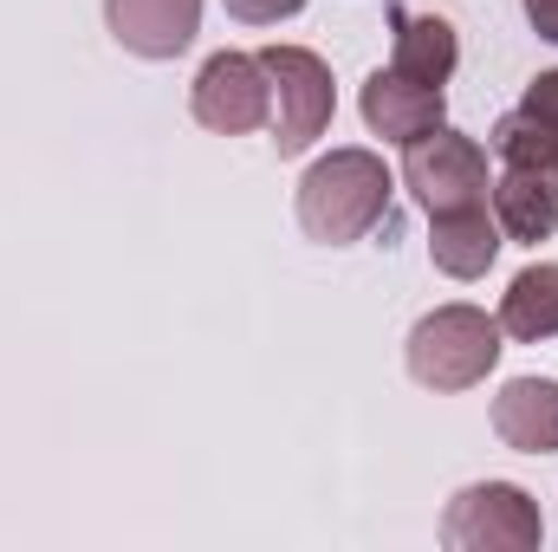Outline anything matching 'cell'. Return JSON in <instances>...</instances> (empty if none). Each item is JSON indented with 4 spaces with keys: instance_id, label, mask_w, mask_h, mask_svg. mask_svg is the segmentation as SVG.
<instances>
[{
    "instance_id": "9a60e30c",
    "label": "cell",
    "mask_w": 558,
    "mask_h": 552,
    "mask_svg": "<svg viewBox=\"0 0 558 552\" xmlns=\"http://www.w3.org/2000/svg\"><path fill=\"white\" fill-rule=\"evenodd\" d=\"M520 111L546 124V137H553V176H558V72H539V79L526 85V98H520Z\"/></svg>"
},
{
    "instance_id": "8992f818",
    "label": "cell",
    "mask_w": 558,
    "mask_h": 552,
    "mask_svg": "<svg viewBox=\"0 0 558 552\" xmlns=\"http://www.w3.org/2000/svg\"><path fill=\"white\" fill-rule=\"evenodd\" d=\"M189 111H195V124L215 131V137H247V131L274 124V79H267L260 52H215V59L195 72Z\"/></svg>"
},
{
    "instance_id": "9c48e42d",
    "label": "cell",
    "mask_w": 558,
    "mask_h": 552,
    "mask_svg": "<svg viewBox=\"0 0 558 552\" xmlns=\"http://www.w3.org/2000/svg\"><path fill=\"white\" fill-rule=\"evenodd\" d=\"M494 435L520 455H558V377H513L494 397Z\"/></svg>"
},
{
    "instance_id": "ba28073f",
    "label": "cell",
    "mask_w": 558,
    "mask_h": 552,
    "mask_svg": "<svg viewBox=\"0 0 558 552\" xmlns=\"http://www.w3.org/2000/svg\"><path fill=\"white\" fill-rule=\"evenodd\" d=\"M441 85H416L403 72H371L364 79V124L384 143H416L441 124Z\"/></svg>"
},
{
    "instance_id": "5b68a950",
    "label": "cell",
    "mask_w": 558,
    "mask_h": 552,
    "mask_svg": "<svg viewBox=\"0 0 558 552\" xmlns=\"http://www.w3.org/2000/svg\"><path fill=\"white\" fill-rule=\"evenodd\" d=\"M267 79H274V143L279 156H299L312 149V137H325L331 111H338V92H331V65L305 46H267L260 52Z\"/></svg>"
},
{
    "instance_id": "3957f363",
    "label": "cell",
    "mask_w": 558,
    "mask_h": 552,
    "mask_svg": "<svg viewBox=\"0 0 558 552\" xmlns=\"http://www.w3.org/2000/svg\"><path fill=\"white\" fill-rule=\"evenodd\" d=\"M539 540H546V520H539L533 494L513 481H474L441 514L448 552H539Z\"/></svg>"
},
{
    "instance_id": "4fadbf2b",
    "label": "cell",
    "mask_w": 558,
    "mask_h": 552,
    "mask_svg": "<svg viewBox=\"0 0 558 552\" xmlns=\"http://www.w3.org/2000/svg\"><path fill=\"white\" fill-rule=\"evenodd\" d=\"M500 332L520 338V345L558 338V267L553 261H533V267L513 274V286L500 292Z\"/></svg>"
},
{
    "instance_id": "2e32d148",
    "label": "cell",
    "mask_w": 558,
    "mask_h": 552,
    "mask_svg": "<svg viewBox=\"0 0 558 552\" xmlns=\"http://www.w3.org/2000/svg\"><path fill=\"white\" fill-rule=\"evenodd\" d=\"M305 0H228V13L234 20H247V26H279V20H292Z\"/></svg>"
},
{
    "instance_id": "30bf717a",
    "label": "cell",
    "mask_w": 558,
    "mask_h": 552,
    "mask_svg": "<svg viewBox=\"0 0 558 552\" xmlns=\"http://www.w3.org/2000/svg\"><path fill=\"white\" fill-rule=\"evenodd\" d=\"M494 221H500L507 241H526V248L553 241L558 235V176H546V169H507L494 182Z\"/></svg>"
},
{
    "instance_id": "6da1fadb",
    "label": "cell",
    "mask_w": 558,
    "mask_h": 552,
    "mask_svg": "<svg viewBox=\"0 0 558 552\" xmlns=\"http://www.w3.org/2000/svg\"><path fill=\"white\" fill-rule=\"evenodd\" d=\"M390 189L397 182H390L377 149H331L299 182V228L312 241H325V248H351L384 221Z\"/></svg>"
},
{
    "instance_id": "8fae6325",
    "label": "cell",
    "mask_w": 558,
    "mask_h": 552,
    "mask_svg": "<svg viewBox=\"0 0 558 552\" xmlns=\"http://www.w3.org/2000/svg\"><path fill=\"white\" fill-rule=\"evenodd\" d=\"M435 235H428V254L448 279H481L494 261H500V221L487 208H454V215H428Z\"/></svg>"
},
{
    "instance_id": "5bb4252c",
    "label": "cell",
    "mask_w": 558,
    "mask_h": 552,
    "mask_svg": "<svg viewBox=\"0 0 558 552\" xmlns=\"http://www.w3.org/2000/svg\"><path fill=\"white\" fill-rule=\"evenodd\" d=\"M494 156H500L507 169H546V176H553V137H546V124L526 118V111H507V118L494 124Z\"/></svg>"
},
{
    "instance_id": "7c38bea8",
    "label": "cell",
    "mask_w": 558,
    "mask_h": 552,
    "mask_svg": "<svg viewBox=\"0 0 558 552\" xmlns=\"http://www.w3.org/2000/svg\"><path fill=\"white\" fill-rule=\"evenodd\" d=\"M454 59H461V39L441 13H397V65L390 72H403L416 85H448Z\"/></svg>"
},
{
    "instance_id": "7a4b0ae2",
    "label": "cell",
    "mask_w": 558,
    "mask_h": 552,
    "mask_svg": "<svg viewBox=\"0 0 558 552\" xmlns=\"http://www.w3.org/2000/svg\"><path fill=\"white\" fill-rule=\"evenodd\" d=\"M500 319H487L481 305H435L410 332V377L435 397L474 391L487 384V371L500 364Z\"/></svg>"
},
{
    "instance_id": "277c9868",
    "label": "cell",
    "mask_w": 558,
    "mask_h": 552,
    "mask_svg": "<svg viewBox=\"0 0 558 552\" xmlns=\"http://www.w3.org/2000/svg\"><path fill=\"white\" fill-rule=\"evenodd\" d=\"M403 182L428 215H454V208H487V149L448 124H435L428 137L403 143Z\"/></svg>"
},
{
    "instance_id": "52a82bcc",
    "label": "cell",
    "mask_w": 558,
    "mask_h": 552,
    "mask_svg": "<svg viewBox=\"0 0 558 552\" xmlns=\"http://www.w3.org/2000/svg\"><path fill=\"white\" fill-rule=\"evenodd\" d=\"M111 39L137 59H175L202 33V0H105Z\"/></svg>"
},
{
    "instance_id": "e0dca14e",
    "label": "cell",
    "mask_w": 558,
    "mask_h": 552,
    "mask_svg": "<svg viewBox=\"0 0 558 552\" xmlns=\"http://www.w3.org/2000/svg\"><path fill=\"white\" fill-rule=\"evenodd\" d=\"M526 20H533L539 39H553L558 46V0H526Z\"/></svg>"
}]
</instances>
